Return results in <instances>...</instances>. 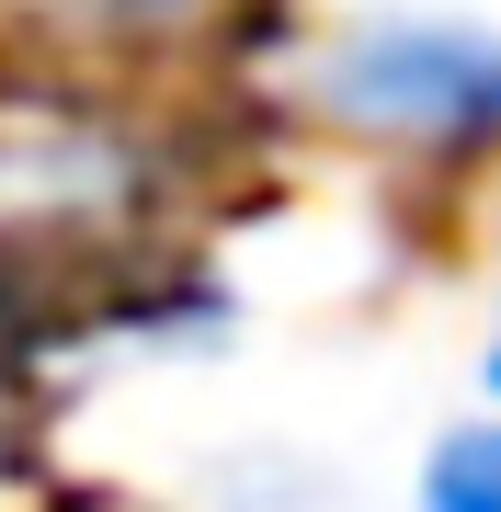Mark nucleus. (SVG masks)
I'll use <instances>...</instances> for the list:
<instances>
[{
	"label": "nucleus",
	"mask_w": 501,
	"mask_h": 512,
	"mask_svg": "<svg viewBox=\"0 0 501 512\" xmlns=\"http://www.w3.org/2000/svg\"><path fill=\"white\" fill-rule=\"evenodd\" d=\"M479 387L501 399V319H490V342H479Z\"/></svg>",
	"instance_id": "obj_5"
},
{
	"label": "nucleus",
	"mask_w": 501,
	"mask_h": 512,
	"mask_svg": "<svg viewBox=\"0 0 501 512\" xmlns=\"http://www.w3.org/2000/svg\"><path fill=\"white\" fill-rule=\"evenodd\" d=\"M410 501H422V512H501V410L445 421V433L422 444V478H410Z\"/></svg>",
	"instance_id": "obj_3"
},
{
	"label": "nucleus",
	"mask_w": 501,
	"mask_h": 512,
	"mask_svg": "<svg viewBox=\"0 0 501 512\" xmlns=\"http://www.w3.org/2000/svg\"><path fill=\"white\" fill-rule=\"evenodd\" d=\"M160 205V148L137 114L57 80H0V239H103Z\"/></svg>",
	"instance_id": "obj_2"
},
{
	"label": "nucleus",
	"mask_w": 501,
	"mask_h": 512,
	"mask_svg": "<svg viewBox=\"0 0 501 512\" xmlns=\"http://www.w3.org/2000/svg\"><path fill=\"white\" fill-rule=\"evenodd\" d=\"M308 114L376 148L479 160L501 148V23L467 12H365L308 57Z\"/></svg>",
	"instance_id": "obj_1"
},
{
	"label": "nucleus",
	"mask_w": 501,
	"mask_h": 512,
	"mask_svg": "<svg viewBox=\"0 0 501 512\" xmlns=\"http://www.w3.org/2000/svg\"><path fill=\"white\" fill-rule=\"evenodd\" d=\"M69 46H183L194 23H217V0H23Z\"/></svg>",
	"instance_id": "obj_4"
}]
</instances>
